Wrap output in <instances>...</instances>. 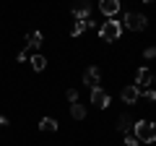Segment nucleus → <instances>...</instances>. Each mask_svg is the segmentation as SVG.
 Instances as JSON below:
<instances>
[{"instance_id": "1", "label": "nucleus", "mask_w": 156, "mask_h": 146, "mask_svg": "<svg viewBox=\"0 0 156 146\" xmlns=\"http://www.w3.org/2000/svg\"><path fill=\"white\" fill-rule=\"evenodd\" d=\"M133 130H135V138L138 141H143V144H154L156 141V125L151 123V120H138V123L133 125Z\"/></svg>"}, {"instance_id": "2", "label": "nucleus", "mask_w": 156, "mask_h": 146, "mask_svg": "<svg viewBox=\"0 0 156 146\" xmlns=\"http://www.w3.org/2000/svg\"><path fill=\"white\" fill-rule=\"evenodd\" d=\"M120 34H122V26H120V21H115V18H112V21H104L101 29H99L101 42H117Z\"/></svg>"}, {"instance_id": "3", "label": "nucleus", "mask_w": 156, "mask_h": 146, "mask_svg": "<svg viewBox=\"0 0 156 146\" xmlns=\"http://www.w3.org/2000/svg\"><path fill=\"white\" fill-rule=\"evenodd\" d=\"M151 84H154V73L148 71V68H138V73H135V89L138 91H146V89H151Z\"/></svg>"}, {"instance_id": "4", "label": "nucleus", "mask_w": 156, "mask_h": 146, "mask_svg": "<svg viewBox=\"0 0 156 146\" xmlns=\"http://www.w3.org/2000/svg\"><path fill=\"white\" fill-rule=\"evenodd\" d=\"M125 29H130V31H143L146 29V16H140V13H125Z\"/></svg>"}, {"instance_id": "5", "label": "nucleus", "mask_w": 156, "mask_h": 146, "mask_svg": "<svg viewBox=\"0 0 156 146\" xmlns=\"http://www.w3.org/2000/svg\"><path fill=\"white\" fill-rule=\"evenodd\" d=\"M109 102H112V97L107 94L104 89H91V104H96L99 110H107Z\"/></svg>"}, {"instance_id": "6", "label": "nucleus", "mask_w": 156, "mask_h": 146, "mask_svg": "<svg viewBox=\"0 0 156 146\" xmlns=\"http://www.w3.org/2000/svg\"><path fill=\"white\" fill-rule=\"evenodd\" d=\"M99 81H101L99 68H86V73H83V84L89 86V89H99Z\"/></svg>"}, {"instance_id": "7", "label": "nucleus", "mask_w": 156, "mask_h": 146, "mask_svg": "<svg viewBox=\"0 0 156 146\" xmlns=\"http://www.w3.org/2000/svg\"><path fill=\"white\" fill-rule=\"evenodd\" d=\"M120 97H122V102H125V104H135V102H138V97H140V91L135 89V86H125Z\"/></svg>"}, {"instance_id": "8", "label": "nucleus", "mask_w": 156, "mask_h": 146, "mask_svg": "<svg viewBox=\"0 0 156 146\" xmlns=\"http://www.w3.org/2000/svg\"><path fill=\"white\" fill-rule=\"evenodd\" d=\"M99 11L104 13V16H115V13L120 11V3H117V0H101V3H99Z\"/></svg>"}, {"instance_id": "9", "label": "nucleus", "mask_w": 156, "mask_h": 146, "mask_svg": "<svg viewBox=\"0 0 156 146\" xmlns=\"http://www.w3.org/2000/svg\"><path fill=\"white\" fill-rule=\"evenodd\" d=\"M89 13H91V3H81V5L73 8V16H76V21H89Z\"/></svg>"}, {"instance_id": "10", "label": "nucleus", "mask_w": 156, "mask_h": 146, "mask_svg": "<svg viewBox=\"0 0 156 146\" xmlns=\"http://www.w3.org/2000/svg\"><path fill=\"white\" fill-rule=\"evenodd\" d=\"M57 125H60V123H57L55 118H42V120H39V128L44 130V133H52V130H57Z\"/></svg>"}, {"instance_id": "11", "label": "nucleus", "mask_w": 156, "mask_h": 146, "mask_svg": "<svg viewBox=\"0 0 156 146\" xmlns=\"http://www.w3.org/2000/svg\"><path fill=\"white\" fill-rule=\"evenodd\" d=\"M133 125H135V123L128 118V115H122V118L117 120V130H120V133H130V128H133Z\"/></svg>"}, {"instance_id": "12", "label": "nucleus", "mask_w": 156, "mask_h": 146, "mask_svg": "<svg viewBox=\"0 0 156 146\" xmlns=\"http://www.w3.org/2000/svg\"><path fill=\"white\" fill-rule=\"evenodd\" d=\"M70 115H73L76 120H83V118H86V107L81 104V102H76V104H70Z\"/></svg>"}, {"instance_id": "13", "label": "nucleus", "mask_w": 156, "mask_h": 146, "mask_svg": "<svg viewBox=\"0 0 156 146\" xmlns=\"http://www.w3.org/2000/svg\"><path fill=\"white\" fill-rule=\"evenodd\" d=\"M26 45L29 47H39L42 45V31H29L26 34Z\"/></svg>"}, {"instance_id": "14", "label": "nucleus", "mask_w": 156, "mask_h": 146, "mask_svg": "<svg viewBox=\"0 0 156 146\" xmlns=\"http://www.w3.org/2000/svg\"><path fill=\"white\" fill-rule=\"evenodd\" d=\"M31 68H34V71H44V68H47V57L44 55H34L31 57Z\"/></svg>"}, {"instance_id": "15", "label": "nucleus", "mask_w": 156, "mask_h": 146, "mask_svg": "<svg viewBox=\"0 0 156 146\" xmlns=\"http://www.w3.org/2000/svg\"><path fill=\"white\" fill-rule=\"evenodd\" d=\"M86 29H89V26H86V21H76V24H73V29H70V37H81Z\"/></svg>"}, {"instance_id": "16", "label": "nucleus", "mask_w": 156, "mask_h": 146, "mask_svg": "<svg viewBox=\"0 0 156 146\" xmlns=\"http://www.w3.org/2000/svg\"><path fill=\"white\" fill-rule=\"evenodd\" d=\"M140 141L135 138V136H125V141H122V146H138Z\"/></svg>"}, {"instance_id": "17", "label": "nucleus", "mask_w": 156, "mask_h": 146, "mask_svg": "<svg viewBox=\"0 0 156 146\" xmlns=\"http://www.w3.org/2000/svg\"><path fill=\"white\" fill-rule=\"evenodd\" d=\"M140 94H143L148 102H156V89H146V91H140Z\"/></svg>"}, {"instance_id": "18", "label": "nucleus", "mask_w": 156, "mask_h": 146, "mask_svg": "<svg viewBox=\"0 0 156 146\" xmlns=\"http://www.w3.org/2000/svg\"><path fill=\"white\" fill-rule=\"evenodd\" d=\"M68 99H70V104H76V102H78V91L76 89H68Z\"/></svg>"}, {"instance_id": "19", "label": "nucleus", "mask_w": 156, "mask_h": 146, "mask_svg": "<svg viewBox=\"0 0 156 146\" xmlns=\"http://www.w3.org/2000/svg\"><path fill=\"white\" fill-rule=\"evenodd\" d=\"M143 57H146V60H151V57H156V47H148V50L143 52Z\"/></svg>"}, {"instance_id": "20", "label": "nucleus", "mask_w": 156, "mask_h": 146, "mask_svg": "<svg viewBox=\"0 0 156 146\" xmlns=\"http://www.w3.org/2000/svg\"><path fill=\"white\" fill-rule=\"evenodd\" d=\"M151 89H156V76H154V84H151Z\"/></svg>"}]
</instances>
